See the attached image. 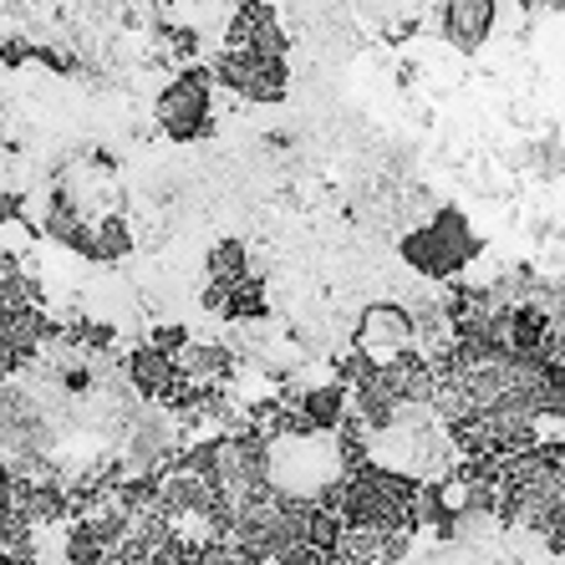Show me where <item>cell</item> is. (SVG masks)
<instances>
[{
	"label": "cell",
	"instance_id": "cell-12",
	"mask_svg": "<svg viewBox=\"0 0 565 565\" xmlns=\"http://www.w3.org/2000/svg\"><path fill=\"white\" fill-rule=\"evenodd\" d=\"M214 311L224 316V321H255V316H265V290L255 286L250 276L239 280V286H230L220 296V306H214Z\"/></svg>",
	"mask_w": 565,
	"mask_h": 565
},
{
	"label": "cell",
	"instance_id": "cell-4",
	"mask_svg": "<svg viewBox=\"0 0 565 565\" xmlns=\"http://www.w3.org/2000/svg\"><path fill=\"white\" fill-rule=\"evenodd\" d=\"M413 347V316L408 306L397 301H382V306H367L362 311V327H356V352L367 362H387V356L408 352Z\"/></svg>",
	"mask_w": 565,
	"mask_h": 565
},
{
	"label": "cell",
	"instance_id": "cell-2",
	"mask_svg": "<svg viewBox=\"0 0 565 565\" xmlns=\"http://www.w3.org/2000/svg\"><path fill=\"white\" fill-rule=\"evenodd\" d=\"M158 128L169 132L173 143H194L214 132V77L210 66H184L179 77L158 93Z\"/></svg>",
	"mask_w": 565,
	"mask_h": 565
},
{
	"label": "cell",
	"instance_id": "cell-15",
	"mask_svg": "<svg viewBox=\"0 0 565 565\" xmlns=\"http://www.w3.org/2000/svg\"><path fill=\"white\" fill-rule=\"evenodd\" d=\"M520 11H561V0H520Z\"/></svg>",
	"mask_w": 565,
	"mask_h": 565
},
{
	"label": "cell",
	"instance_id": "cell-1",
	"mask_svg": "<svg viewBox=\"0 0 565 565\" xmlns=\"http://www.w3.org/2000/svg\"><path fill=\"white\" fill-rule=\"evenodd\" d=\"M479 255V235H473V224L463 220V210L444 204L434 210V220H423L418 230L403 235V260L408 270H418L423 280H454L463 276V265Z\"/></svg>",
	"mask_w": 565,
	"mask_h": 565
},
{
	"label": "cell",
	"instance_id": "cell-8",
	"mask_svg": "<svg viewBox=\"0 0 565 565\" xmlns=\"http://www.w3.org/2000/svg\"><path fill=\"white\" fill-rule=\"evenodd\" d=\"M46 235L56 245H72L77 255H87V245H93V224L82 220L77 199L66 194V189H52V199H46Z\"/></svg>",
	"mask_w": 565,
	"mask_h": 565
},
{
	"label": "cell",
	"instance_id": "cell-14",
	"mask_svg": "<svg viewBox=\"0 0 565 565\" xmlns=\"http://www.w3.org/2000/svg\"><path fill=\"white\" fill-rule=\"evenodd\" d=\"M148 347H158V352H184V347H189V331L184 327H158L153 331V342H148Z\"/></svg>",
	"mask_w": 565,
	"mask_h": 565
},
{
	"label": "cell",
	"instance_id": "cell-10",
	"mask_svg": "<svg viewBox=\"0 0 565 565\" xmlns=\"http://www.w3.org/2000/svg\"><path fill=\"white\" fill-rule=\"evenodd\" d=\"M296 413L306 418L311 434H331V428H342L347 423V387L342 382H321V387H306Z\"/></svg>",
	"mask_w": 565,
	"mask_h": 565
},
{
	"label": "cell",
	"instance_id": "cell-3",
	"mask_svg": "<svg viewBox=\"0 0 565 565\" xmlns=\"http://www.w3.org/2000/svg\"><path fill=\"white\" fill-rule=\"evenodd\" d=\"M210 77L220 82L224 93L245 97V103H280L290 93V66L286 56H270V52H239V46H224L214 56Z\"/></svg>",
	"mask_w": 565,
	"mask_h": 565
},
{
	"label": "cell",
	"instance_id": "cell-9",
	"mask_svg": "<svg viewBox=\"0 0 565 565\" xmlns=\"http://www.w3.org/2000/svg\"><path fill=\"white\" fill-rule=\"evenodd\" d=\"M250 276V250H245V239H220L210 250V290H204V306H220V296L230 286H239V280Z\"/></svg>",
	"mask_w": 565,
	"mask_h": 565
},
{
	"label": "cell",
	"instance_id": "cell-7",
	"mask_svg": "<svg viewBox=\"0 0 565 565\" xmlns=\"http://www.w3.org/2000/svg\"><path fill=\"white\" fill-rule=\"evenodd\" d=\"M128 382L143 397H153V403H169V397L179 393V367H173L169 352H158V347L143 342L128 352Z\"/></svg>",
	"mask_w": 565,
	"mask_h": 565
},
{
	"label": "cell",
	"instance_id": "cell-5",
	"mask_svg": "<svg viewBox=\"0 0 565 565\" xmlns=\"http://www.w3.org/2000/svg\"><path fill=\"white\" fill-rule=\"evenodd\" d=\"M494 0H444L438 6V26H444V41L454 52L473 56L494 31Z\"/></svg>",
	"mask_w": 565,
	"mask_h": 565
},
{
	"label": "cell",
	"instance_id": "cell-13",
	"mask_svg": "<svg viewBox=\"0 0 565 565\" xmlns=\"http://www.w3.org/2000/svg\"><path fill=\"white\" fill-rule=\"evenodd\" d=\"M103 561H107V545L93 535L87 520H77L66 530V565H103Z\"/></svg>",
	"mask_w": 565,
	"mask_h": 565
},
{
	"label": "cell",
	"instance_id": "cell-6",
	"mask_svg": "<svg viewBox=\"0 0 565 565\" xmlns=\"http://www.w3.org/2000/svg\"><path fill=\"white\" fill-rule=\"evenodd\" d=\"M224 46L286 56V31H280L276 6H270V0H239V11H235V21H230V41H224Z\"/></svg>",
	"mask_w": 565,
	"mask_h": 565
},
{
	"label": "cell",
	"instance_id": "cell-11",
	"mask_svg": "<svg viewBox=\"0 0 565 565\" xmlns=\"http://www.w3.org/2000/svg\"><path fill=\"white\" fill-rule=\"evenodd\" d=\"M132 250V230L122 214H103L93 224V245H87V260H122Z\"/></svg>",
	"mask_w": 565,
	"mask_h": 565
}]
</instances>
